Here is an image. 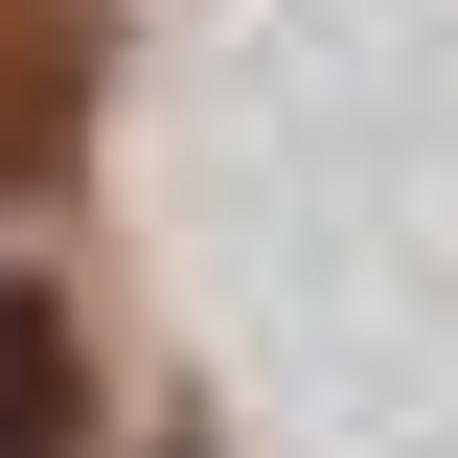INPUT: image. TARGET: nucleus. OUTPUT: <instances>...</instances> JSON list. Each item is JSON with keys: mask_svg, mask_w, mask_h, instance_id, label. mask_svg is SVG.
I'll use <instances>...</instances> for the list:
<instances>
[{"mask_svg": "<svg viewBox=\"0 0 458 458\" xmlns=\"http://www.w3.org/2000/svg\"><path fill=\"white\" fill-rule=\"evenodd\" d=\"M0 436H69V367H47V321L0 298Z\"/></svg>", "mask_w": 458, "mask_h": 458, "instance_id": "obj_1", "label": "nucleus"}]
</instances>
